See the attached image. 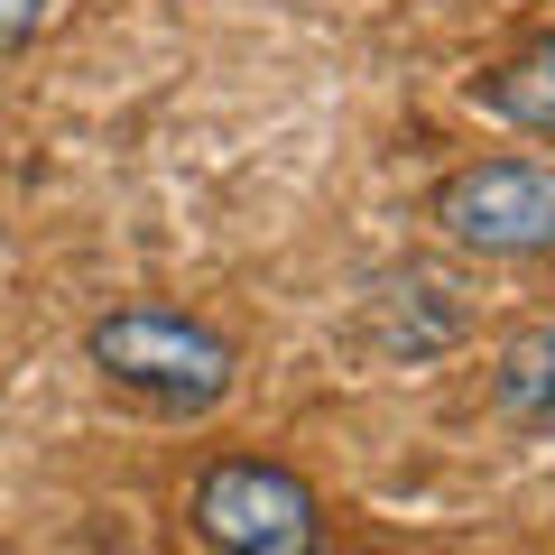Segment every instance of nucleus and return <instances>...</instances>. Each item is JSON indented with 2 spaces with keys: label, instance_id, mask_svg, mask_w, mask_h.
Listing matches in <instances>:
<instances>
[{
  "label": "nucleus",
  "instance_id": "obj_1",
  "mask_svg": "<svg viewBox=\"0 0 555 555\" xmlns=\"http://www.w3.org/2000/svg\"><path fill=\"white\" fill-rule=\"evenodd\" d=\"M93 371L112 389L149 398V408L195 416V408H214L232 389V343L214 324L177 315V306H120V315L93 324Z\"/></svg>",
  "mask_w": 555,
  "mask_h": 555
},
{
  "label": "nucleus",
  "instance_id": "obj_3",
  "mask_svg": "<svg viewBox=\"0 0 555 555\" xmlns=\"http://www.w3.org/2000/svg\"><path fill=\"white\" fill-rule=\"evenodd\" d=\"M436 222H444V241H463L481 259H537V250H555V167L481 158L436 195Z\"/></svg>",
  "mask_w": 555,
  "mask_h": 555
},
{
  "label": "nucleus",
  "instance_id": "obj_4",
  "mask_svg": "<svg viewBox=\"0 0 555 555\" xmlns=\"http://www.w3.org/2000/svg\"><path fill=\"white\" fill-rule=\"evenodd\" d=\"M491 398L518 436H555V324H528V334L500 343V371H491Z\"/></svg>",
  "mask_w": 555,
  "mask_h": 555
},
{
  "label": "nucleus",
  "instance_id": "obj_2",
  "mask_svg": "<svg viewBox=\"0 0 555 555\" xmlns=\"http://www.w3.org/2000/svg\"><path fill=\"white\" fill-rule=\"evenodd\" d=\"M195 537L214 555H315L324 546V509L297 473L278 463H214L185 500Z\"/></svg>",
  "mask_w": 555,
  "mask_h": 555
},
{
  "label": "nucleus",
  "instance_id": "obj_6",
  "mask_svg": "<svg viewBox=\"0 0 555 555\" xmlns=\"http://www.w3.org/2000/svg\"><path fill=\"white\" fill-rule=\"evenodd\" d=\"M38 10H47V0H0V56H10V47H28Z\"/></svg>",
  "mask_w": 555,
  "mask_h": 555
},
{
  "label": "nucleus",
  "instance_id": "obj_5",
  "mask_svg": "<svg viewBox=\"0 0 555 555\" xmlns=\"http://www.w3.org/2000/svg\"><path fill=\"white\" fill-rule=\"evenodd\" d=\"M481 102H491L500 120H518V130H555V38L518 47V56L481 83Z\"/></svg>",
  "mask_w": 555,
  "mask_h": 555
}]
</instances>
